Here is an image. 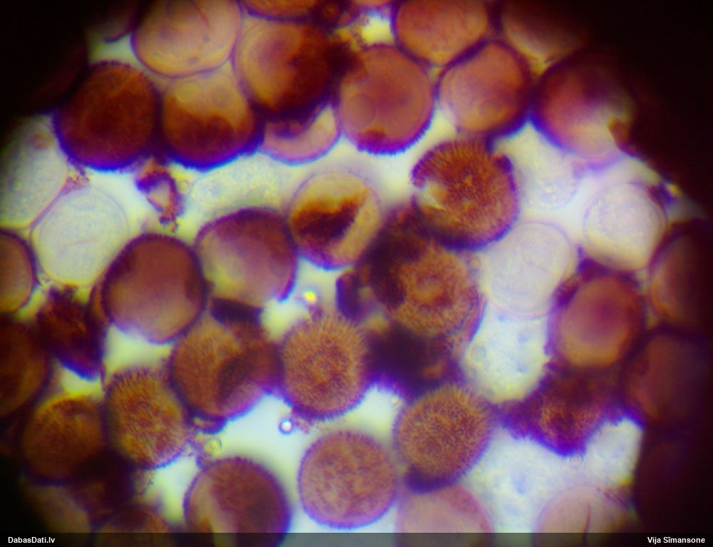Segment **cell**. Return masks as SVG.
<instances>
[{
	"label": "cell",
	"mask_w": 713,
	"mask_h": 547,
	"mask_svg": "<svg viewBox=\"0 0 713 547\" xmlns=\"http://www.w3.org/2000/svg\"><path fill=\"white\" fill-rule=\"evenodd\" d=\"M312 14L294 20L246 16L230 66L263 120L304 121L334 102L348 61L366 41Z\"/></svg>",
	"instance_id": "cell-1"
},
{
	"label": "cell",
	"mask_w": 713,
	"mask_h": 547,
	"mask_svg": "<svg viewBox=\"0 0 713 547\" xmlns=\"http://www.w3.org/2000/svg\"><path fill=\"white\" fill-rule=\"evenodd\" d=\"M410 200L443 242L487 250L518 223L523 197L513 158L500 144L458 135L431 146L410 175Z\"/></svg>",
	"instance_id": "cell-2"
},
{
	"label": "cell",
	"mask_w": 713,
	"mask_h": 547,
	"mask_svg": "<svg viewBox=\"0 0 713 547\" xmlns=\"http://www.w3.org/2000/svg\"><path fill=\"white\" fill-rule=\"evenodd\" d=\"M160 83L133 58L94 61L51 114L60 145L80 169L132 172L157 150Z\"/></svg>",
	"instance_id": "cell-3"
},
{
	"label": "cell",
	"mask_w": 713,
	"mask_h": 547,
	"mask_svg": "<svg viewBox=\"0 0 713 547\" xmlns=\"http://www.w3.org/2000/svg\"><path fill=\"white\" fill-rule=\"evenodd\" d=\"M334 106L344 136L374 155L401 153L417 143L438 111L436 73L392 41L366 42L348 61Z\"/></svg>",
	"instance_id": "cell-4"
},
{
	"label": "cell",
	"mask_w": 713,
	"mask_h": 547,
	"mask_svg": "<svg viewBox=\"0 0 713 547\" xmlns=\"http://www.w3.org/2000/svg\"><path fill=\"white\" fill-rule=\"evenodd\" d=\"M578 53L538 75L529 124L588 172H602L627 155L632 108L614 76Z\"/></svg>",
	"instance_id": "cell-5"
},
{
	"label": "cell",
	"mask_w": 713,
	"mask_h": 547,
	"mask_svg": "<svg viewBox=\"0 0 713 547\" xmlns=\"http://www.w3.org/2000/svg\"><path fill=\"white\" fill-rule=\"evenodd\" d=\"M262 126L230 64L160 83L156 152L185 170L210 171L254 153Z\"/></svg>",
	"instance_id": "cell-6"
},
{
	"label": "cell",
	"mask_w": 713,
	"mask_h": 547,
	"mask_svg": "<svg viewBox=\"0 0 713 547\" xmlns=\"http://www.w3.org/2000/svg\"><path fill=\"white\" fill-rule=\"evenodd\" d=\"M297 482L306 514L338 530L379 521L403 489L391 445L357 428L334 429L317 437L301 459Z\"/></svg>",
	"instance_id": "cell-7"
},
{
	"label": "cell",
	"mask_w": 713,
	"mask_h": 547,
	"mask_svg": "<svg viewBox=\"0 0 713 547\" xmlns=\"http://www.w3.org/2000/svg\"><path fill=\"white\" fill-rule=\"evenodd\" d=\"M193 244L160 230L134 234L93 287L108 325L150 343L170 333L172 302L206 287Z\"/></svg>",
	"instance_id": "cell-8"
},
{
	"label": "cell",
	"mask_w": 713,
	"mask_h": 547,
	"mask_svg": "<svg viewBox=\"0 0 713 547\" xmlns=\"http://www.w3.org/2000/svg\"><path fill=\"white\" fill-rule=\"evenodd\" d=\"M496 424L488 406L466 391L431 390L407 400L391 439L404 491L457 484L488 450Z\"/></svg>",
	"instance_id": "cell-9"
},
{
	"label": "cell",
	"mask_w": 713,
	"mask_h": 547,
	"mask_svg": "<svg viewBox=\"0 0 713 547\" xmlns=\"http://www.w3.org/2000/svg\"><path fill=\"white\" fill-rule=\"evenodd\" d=\"M80 170L28 230L49 285L90 290L134 235L127 208Z\"/></svg>",
	"instance_id": "cell-10"
},
{
	"label": "cell",
	"mask_w": 713,
	"mask_h": 547,
	"mask_svg": "<svg viewBox=\"0 0 713 547\" xmlns=\"http://www.w3.org/2000/svg\"><path fill=\"white\" fill-rule=\"evenodd\" d=\"M386 213L370 176L357 166L339 164L305 178L284 215L299 256L316 267L334 270L361 258Z\"/></svg>",
	"instance_id": "cell-11"
},
{
	"label": "cell",
	"mask_w": 713,
	"mask_h": 547,
	"mask_svg": "<svg viewBox=\"0 0 713 547\" xmlns=\"http://www.w3.org/2000/svg\"><path fill=\"white\" fill-rule=\"evenodd\" d=\"M538 75L496 36L436 73L438 111L458 135L500 144L529 124Z\"/></svg>",
	"instance_id": "cell-12"
},
{
	"label": "cell",
	"mask_w": 713,
	"mask_h": 547,
	"mask_svg": "<svg viewBox=\"0 0 713 547\" xmlns=\"http://www.w3.org/2000/svg\"><path fill=\"white\" fill-rule=\"evenodd\" d=\"M246 16L233 0L150 2L129 33L132 58L160 83L218 70L230 64Z\"/></svg>",
	"instance_id": "cell-13"
},
{
	"label": "cell",
	"mask_w": 713,
	"mask_h": 547,
	"mask_svg": "<svg viewBox=\"0 0 713 547\" xmlns=\"http://www.w3.org/2000/svg\"><path fill=\"white\" fill-rule=\"evenodd\" d=\"M193 245L208 288L271 295L294 283L300 256L284 214L273 208L220 215L199 230Z\"/></svg>",
	"instance_id": "cell-14"
},
{
	"label": "cell",
	"mask_w": 713,
	"mask_h": 547,
	"mask_svg": "<svg viewBox=\"0 0 713 547\" xmlns=\"http://www.w3.org/2000/svg\"><path fill=\"white\" fill-rule=\"evenodd\" d=\"M187 525L224 541L272 546L291 526L292 507L277 476L254 460L232 456L205 465L183 501Z\"/></svg>",
	"instance_id": "cell-15"
},
{
	"label": "cell",
	"mask_w": 713,
	"mask_h": 547,
	"mask_svg": "<svg viewBox=\"0 0 713 547\" xmlns=\"http://www.w3.org/2000/svg\"><path fill=\"white\" fill-rule=\"evenodd\" d=\"M563 288L561 347L573 367H621L644 336L645 300L637 284L583 260Z\"/></svg>",
	"instance_id": "cell-16"
},
{
	"label": "cell",
	"mask_w": 713,
	"mask_h": 547,
	"mask_svg": "<svg viewBox=\"0 0 713 547\" xmlns=\"http://www.w3.org/2000/svg\"><path fill=\"white\" fill-rule=\"evenodd\" d=\"M602 183L581 220L583 260L632 276L648 270L670 231L667 205L650 183L618 176Z\"/></svg>",
	"instance_id": "cell-17"
},
{
	"label": "cell",
	"mask_w": 713,
	"mask_h": 547,
	"mask_svg": "<svg viewBox=\"0 0 713 547\" xmlns=\"http://www.w3.org/2000/svg\"><path fill=\"white\" fill-rule=\"evenodd\" d=\"M627 412L620 368H574L517 405L506 427L515 437L573 456L583 453L605 424L621 421Z\"/></svg>",
	"instance_id": "cell-18"
},
{
	"label": "cell",
	"mask_w": 713,
	"mask_h": 547,
	"mask_svg": "<svg viewBox=\"0 0 713 547\" xmlns=\"http://www.w3.org/2000/svg\"><path fill=\"white\" fill-rule=\"evenodd\" d=\"M389 29L401 50L437 73L496 36V1H394Z\"/></svg>",
	"instance_id": "cell-19"
},
{
	"label": "cell",
	"mask_w": 713,
	"mask_h": 547,
	"mask_svg": "<svg viewBox=\"0 0 713 547\" xmlns=\"http://www.w3.org/2000/svg\"><path fill=\"white\" fill-rule=\"evenodd\" d=\"M699 224L670 231L650 265L647 302L663 326L706 338L712 321L709 238Z\"/></svg>",
	"instance_id": "cell-20"
},
{
	"label": "cell",
	"mask_w": 713,
	"mask_h": 547,
	"mask_svg": "<svg viewBox=\"0 0 713 547\" xmlns=\"http://www.w3.org/2000/svg\"><path fill=\"white\" fill-rule=\"evenodd\" d=\"M106 388L110 414L140 428L150 467L169 465L185 452L198 428L174 385L158 370L123 366L111 374Z\"/></svg>",
	"instance_id": "cell-21"
},
{
	"label": "cell",
	"mask_w": 713,
	"mask_h": 547,
	"mask_svg": "<svg viewBox=\"0 0 713 547\" xmlns=\"http://www.w3.org/2000/svg\"><path fill=\"white\" fill-rule=\"evenodd\" d=\"M80 168L63 150L51 114L33 121L11 148L1 171V228L29 230Z\"/></svg>",
	"instance_id": "cell-22"
},
{
	"label": "cell",
	"mask_w": 713,
	"mask_h": 547,
	"mask_svg": "<svg viewBox=\"0 0 713 547\" xmlns=\"http://www.w3.org/2000/svg\"><path fill=\"white\" fill-rule=\"evenodd\" d=\"M487 250L492 287L498 298L513 305L530 304L561 288L582 259L568 235L545 222L518 223Z\"/></svg>",
	"instance_id": "cell-23"
},
{
	"label": "cell",
	"mask_w": 713,
	"mask_h": 547,
	"mask_svg": "<svg viewBox=\"0 0 713 547\" xmlns=\"http://www.w3.org/2000/svg\"><path fill=\"white\" fill-rule=\"evenodd\" d=\"M31 319L56 365L87 382L103 377L110 326L91 290L49 285Z\"/></svg>",
	"instance_id": "cell-24"
},
{
	"label": "cell",
	"mask_w": 713,
	"mask_h": 547,
	"mask_svg": "<svg viewBox=\"0 0 713 547\" xmlns=\"http://www.w3.org/2000/svg\"><path fill=\"white\" fill-rule=\"evenodd\" d=\"M496 36L539 73L578 53L580 41L558 6L540 1H496Z\"/></svg>",
	"instance_id": "cell-25"
},
{
	"label": "cell",
	"mask_w": 713,
	"mask_h": 547,
	"mask_svg": "<svg viewBox=\"0 0 713 547\" xmlns=\"http://www.w3.org/2000/svg\"><path fill=\"white\" fill-rule=\"evenodd\" d=\"M456 485L426 492L404 491L399 507L400 531L442 542L483 541L489 526L483 510L468 491Z\"/></svg>",
	"instance_id": "cell-26"
},
{
	"label": "cell",
	"mask_w": 713,
	"mask_h": 547,
	"mask_svg": "<svg viewBox=\"0 0 713 547\" xmlns=\"http://www.w3.org/2000/svg\"><path fill=\"white\" fill-rule=\"evenodd\" d=\"M486 319L474 347L476 360L502 390L516 387L535 366L538 330L527 319L507 311L496 310Z\"/></svg>",
	"instance_id": "cell-27"
},
{
	"label": "cell",
	"mask_w": 713,
	"mask_h": 547,
	"mask_svg": "<svg viewBox=\"0 0 713 547\" xmlns=\"http://www.w3.org/2000/svg\"><path fill=\"white\" fill-rule=\"evenodd\" d=\"M56 364L31 319L4 316L1 328V376L13 399L32 396L52 379Z\"/></svg>",
	"instance_id": "cell-28"
},
{
	"label": "cell",
	"mask_w": 713,
	"mask_h": 547,
	"mask_svg": "<svg viewBox=\"0 0 713 547\" xmlns=\"http://www.w3.org/2000/svg\"><path fill=\"white\" fill-rule=\"evenodd\" d=\"M341 136L333 103L304 121L263 120L259 151L279 163L302 165L323 158Z\"/></svg>",
	"instance_id": "cell-29"
},
{
	"label": "cell",
	"mask_w": 713,
	"mask_h": 547,
	"mask_svg": "<svg viewBox=\"0 0 713 547\" xmlns=\"http://www.w3.org/2000/svg\"><path fill=\"white\" fill-rule=\"evenodd\" d=\"M1 310L16 315L33 301L43 275L36 255L23 231L1 229Z\"/></svg>",
	"instance_id": "cell-30"
},
{
	"label": "cell",
	"mask_w": 713,
	"mask_h": 547,
	"mask_svg": "<svg viewBox=\"0 0 713 547\" xmlns=\"http://www.w3.org/2000/svg\"><path fill=\"white\" fill-rule=\"evenodd\" d=\"M182 168L155 152L132 171L139 193L166 226L173 225L185 209L186 193L180 173Z\"/></svg>",
	"instance_id": "cell-31"
}]
</instances>
